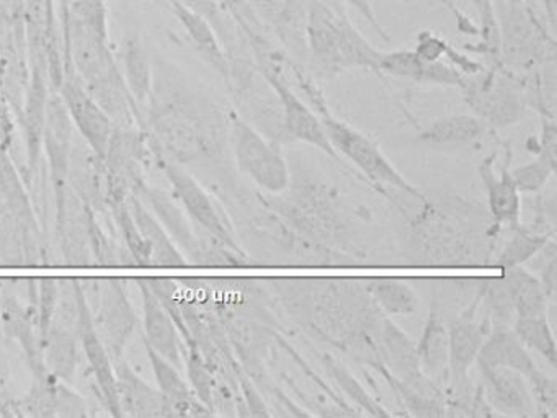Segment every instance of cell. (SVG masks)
Here are the masks:
<instances>
[{
  "label": "cell",
  "mask_w": 557,
  "mask_h": 418,
  "mask_svg": "<svg viewBox=\"0 0 557 418\" xmlns=\"http://www.w3.org/2000/svg\"><path fill=\"white\" fill-rule=\"evenodd\" d=\"M306 35L312 59L325 74L334 75L354 67L377 72L381 51L325 0H309Z\"/></svg>",
  "instance_id": "obj_1"
},
{
  "label": "cell",
  "mask_w": 557,
  "mask_h": 418,
  "mask_svg": "<svg viewBox=\"0 0 557 418\" xmlns=\"http://www.w3.org/2000/svg\"><path fill=\"white\" fill-rule=\"evenodd\" d=\"M461 90L469 107L487 126H508L527 114L524 81L505 65L468 75Z\"/></svg>",
  "instance_id": "obj_2"
},
{
  "label": "cell",
  "mask_w": 557,
  "mask_h": 418,
  "mask_svg": "<svg viewBox=\"0 0 557 418\" xmlns=\"http://www.w3.org/2000/svg\"><path fill=\"white\" fill-rule=\"evenodd\" d=\"M305 88L306 91H309V95H312V101L318 107L322 126H324L325 134H327L335 152L347 157L371 182H376L377 185L394 186V188L407 193L412 198L420 199L423 202L426 201L425 196L412 183L404 179L403 173L391 163V160L384 156L383 150L377 147L376 143H373L370 137L364 136L355 127L348 126L344 121L332 116L324 107H321L318 97L312 94L311 87Z\"/></svg>",
  "instance_id": "obj_3"
},
{
  "label": "cell",
  "mask_w": 557,
  "mask_h": 418,
  "mask_svg": "<svg viewBox=\"0 0 557 418\" xmlns=\"http://www.w3.org/2000/svg\"><path fill=\"white\" fill-rule=\"evenodd\" d=\"M478 368H510L530 382L537 417H554L557 408V382L537 368L527 346L510 325L492 327L475 359Z\"/></svg>",
  "instance_id": "obj_4"
},
{
  "label": "cell",
  "mask_w": 557,
  "mask_h": 418,
  "mask_svg": "<svg viewBox=\"0 0 557 418\" xmlns=\"http://www.w3.org/2000/svg\"><path fill=\"white\" fill-rule=\"evenodd\" d=\"M231 146L240 172L250 176L260 188L270 193L288 188L289 170L282 149L239 118L231 127Z\"/></svg>",
  "instance_id": "obj_5"
},
{
  "label": "cell",
  "mask_w": 557,
  "mask_h": 418,
  "mask_svg": "<svg viewBox=\"0 0 557 418\" xmlns=\"http://www.w3.org/2000/svg\"><path fill=\"white\" fill-rule=\"evenodd\" d=\"M77 304L74 281H61L57 309L44 333V358L48 371L61 381L73 379L79 361Z\"/></svg>",
  "instance_id": "obj_6"
},
{
  "label": "cell",
  "mask_w": 557,
  "mask_h": 418,
  "mask_svg": "<svg viewBox=\"0 0 557 418\" xmlns=\"http://www.w3.org/2000/svg\"><path fill=\"white\" fill-rule=\"evenodd\" d=\"M158 162L161 163L162 172L168 176L174 192L175 199L185 209V214L194 221L201 231L207 232L211 238L220 242L224 247L233 251H239L236 238L224 219L223 212L218 208L210 193L181 165L168 157L154 153Z\"/></svg>",
  "instance_id": "obj_7"
},
{
  "label": "cell",
  "mask_w": 557,
  "mask_h": 418,
  "mask_svg": "<svg viewBox=\"0 0 557 418\" xmlns=\"http://www.w3.org/2000/svg\"><path fill=\"white\" fill-rule=\"evenodd\" d=\"M97 287L99 307L94 314V323L110 358L115 362L123 358V353L138 325V317L122 280L109 278Z\"/></svg>",
  "instance_id": "obj_8"
},
{
  "label": "cell",
  "mask_w": 557,
  "mask_h": 418,
  "mask_svg": "<svg viewBox=\"0 0 557 418\" xmlns=\"http://www.w3.org/2000/svg\"><path fill=\"white\" fill-rule=\"evenodd\" d=\"M74 294H76L77 304V333H79L81 346L84 355L89 361L96 378L97 389H99L100 398L103 405L109 408L113 417H122L119 405V394H116V378L113 361L107 352L106 345L100 340L99 333L94 323L92 309L89 306V297L79 280H74Z\"/></svg>",
  "instance_id": "obj_9"
},
{
  "label": "cell",
  "mask_w": 557,
  "mask_h": 418,
  "mask_svg": "<svg viewBox=\"0 0 557 418\" xmlns=\"http://www.w3.org/2000/svg\"><path fill=\"white\" fill-rule=\"evenodd\" d=\"M58 95L63 100L71 123L79 131L84 143L96 150L100 157L106 156L107 146L115 126L107 111L70 72L64 74L63 82L58 87Z\"/></svg>",
  "instance_id": "obj_10"
},
{
  "label": "cell",
  "mask_w": 557,
  "mask_h": 418,
  "mask_svg": "<svg viewBox=\"0 0 557 418\" xmlns=\"http://www.w3.org/2000/svg\"><path fill=\"white\" fill-rule=\"evenodd\" d=\"M263 77L269 82L270 87L278 97L283 110V126L293 139L309 144L322 152L329 153L332 159H338V153L332 147L321 118L311 110L308 103L301 100L272 69H263Z\"/></svg>",
  "instance_id": "obj_11"
},
{
  "label": "cell",
  "mask_w": 557,
  "mask_h": 418,
  "mask_svg": "<svg viewBox=\"0 0 557 418\" xmlns=\"http://www.w3.org/2000/svg\"><path fill=\"white\" fill-rule=\"evenodd\" d=\"M479 382L495 414L510 417H533L534 398L530 382L521 372L510 368H478Z\"/></svg>",
  "instance_id": "obj_12"
},
{
  "label": "cell",
  "mask_w": 557,
  "mask_h": 418,
  "mask_svg": "<svg viewBox=\"0 0 557 418\" xmlns=\"http://www.w3.org/2000/svg\"><path fill=\"white\" fill-rule=\"evenodd\" d=\"M67 186L94 212L107 208L106 163L86 143H73L66 173Z\"/></svg>",
  "instance_id": "obj_13"
},
{
  "label": "cell",
  "mask_w": 557,
  "mask_h": 418,
  "mask_svg": "<svg viewBox=\"0 0 557 418\" xmlns=\"http://www.w3.org/2000/svg\"><path fill=\"white\" fill-rule=\"evenodd\" d=\"M377 72L391 77L404 78V81L446 85V87L461 88L466 81V75L455 65L443 61H423L413 52V49L381 52Z\"/></svg>",
  "instance_id": "obj_14"
},
{
  "label": "cell",
  "mask_w": 557,
  "mask_h": 418,
  "mask_svg": "<svg viewBox=\"0 0 557 418\" xmlns=\"http://www.w3.org/2000/svg\"><path fill=\"white\" fill-rule=\"evenodd\" d=\"M139 290L145 309V345L154 349L162 358L184 368L185 343L182 342L181 330L168 312L161 300L149 290L145 281L139 280Z\"/></svg>",
  "instance_id": "obj_15"
},
{
  "label": "cell",
  "mask_w": 557,
  "mask_h": 418,
  "mask_svg": "<svg viewBox=\"0 0 557 418\" xmlns=\"http://www.w3.org/2000/svg\"><path fill=\"white\" fill-rule=\"evenodd\" d=\"M495 159H497V153H492V156L485 157L479 165V175H481L485 193H487L488 212L497 228H502V225L517 228L520 225L521 192L511 176L510 157L498 175L494 172Z\"/></svg>",
  "instance_id": "obj_16"
},
{
  "label": "cell",
  "mask_w": 557,
  "mask_h": 418,
  "mask_svg": "<svg viewBox=\"0 0 557 418\" xmlns=\"http://www.w3.org/2000/svg\"><path fill=\"white\" fill-rule=\"evenodd\" d=\"M122 417H169V405L159 389L136 374L125 358L113 362Z\"/></svg>",
  "instance_id": "obj_17"
},
{
  "label": "cell",
  "mask_w": 557,
  "mask_h": 418,
  "mask_svg": "<svg viewBox=\"0 0 557 418\" xmlns=\"http://www.w3.org/2000/svg\"><path fill=\"white\" fill-rule=\"evenodd\" d=\"M420 369L440 388L448 385L449 381V336L448 325L443 319L442 310L432 303L429 319L423 327L422 335L416 343Z\"/></svg>",
  "instance_id": "obj_18"
},
{
  "label": "cell",
  "mask_w": 557,
  "mask_h": 418,
  "mask_svg": "<svg viewBox=\"0 0 557 418\" xmlns=\"http://www.w3.org/2000/svg\"><path fill=\"white\" fill-rule=\"evenodd\" d=\"M165 7L171 10L172 15L181 23L182 28L187 33L188 39L194 45L195 51L203 58L210 67H213L218 74L223 75L226 81H231V64L226 51L218 38L216 32L210 25L208 20L198 13L191 12L187 7L178 3L177 0H162Z\"/></svg>",
  "instance_id": "obj_19"
},
{
  "label": "cell",
  "mask_w": 557,
  "mask_h": 418,
  "mask_svg": "<svg viewBox=\"0 0 557 418\" xmlns=\"http://www.w3.org/2000/svg\"><path fill=\"white\" fill-rule=\"evenodd\" d=\"M116 61L129 95L143 116L152 87V52H149L141 33L132 32L123 38Z\"/></svg>",
  "instance_id": "obj_20"
},
{
  "label": "cell",
  "mask_w": 557,
  "mask_h": 418,
  "mask_svg": "<svg viewBox=\"0 0 557 418\" xmlns=\"http://www.w3.org/2000/svg\"><path fill=\"white\" fill-rule=\"evenodd\" d=\"M487 124L471 114H449L430 123L417 134V146L429 149L455 150L471 146L481 139Z\"/></svg>",
  "instance_id": "obj_21"
},
{
  "label": "cell",
  "mask_w": 557,
  "mask_h": 418,
  "mask_svg": "<svg viewBox=\"0 0 557 418\" xmlns=\"http://www.w3.org/2000/svg\"><path fill=\"white\" fill-rule=\"evenodd\" d=\"M128 201L139 232L148 242L149 250H151V265L185 267L187 258L178 250L177 245L174 244L164 225L156 218L154 212L149 211L148 206L139 196L132 195Z\"/></svg>",
  "instance_id": "obj_22"
},
{
  "label": "cell",
  "mask_w": 557,
  "mask_h": 418,
  "mask_svg": "<svg viewBox=\"0 0 557 418\" xmlns=\"http://www.w3.org/2000/svg\"><path fill=\"white\" fill-rule=\"evenodd\" d=\"M502 280L507 287L515 319L547 314L549 299H547L546 291H544L540 278L523 268V265L505 270Z\"/></svg>",
  "instance_id": "obj_23"
},
{
  "label": "cell",
  "mask_w": 557,
  "mask_h": 418,
  "mask_svg": "<svg viewBox=\"0 0 557 418\" xmlns=\"http://www.w3.org/2000/svg\"><path fill=\"white\" fill-rule=\"evenodd\" d=\"M367 293L371 299L391 316H410L419 306L416 291L396 278H373L367 281Z\"/></svg>",
  "instance_id": "obj_24"
},
{
  "label": "cell",
  "mask_w": 557,
  "mask_h": 418,
  "mask_svg": "<svg viewBox=\"0 0 557 418\" xmlns=\"http://www.w3.org/2000/svg\"><path fill=\"white\" fill-rule=\"evenodd\" d=\"M515 335L528 349H533L537 355L543 356L553 368L557 365L556 340L550 329L547 314L531 317H517L513 322Z\"/></svg>",
  "instance_id": "obj_25"
},
{
  "label": "cell",
  "mask_w": 557,
  "mask_h": 418,
  "mask_svg": "<svg viewBox=\"0 0 557 418\" xmlns=\"http://www.w3.org/2000/svg\"><path fill=\"white\" fill-rule=\"evenodd\" d=\"M553 235L544 234V232H531L530 229L513 228V235L510 241L502 248L500 255L495 260V267L502 270L508 268L520 267V265L528 263L533 260L534 255L546 245V242Z\"/></svg>",
  "instance_id": "obj_26"
},
{
  "label": "cell",
  "mask_w": 557,
  "mask_h": 418,
  "mask_svg": "<svg viewBox=\"0 0 557 418\" xmlns=\"http://www.w3.org/2000/svg\"><path fill=\"white\" fill-rule=\"evenodd\" d=\"M107 208L112 212L120 232H122L123 241L132 254L133 260L139 267H151V250H149L148 242L139 232L138 224L133 218L132 208H129L128 198L120 199V201L110 202Z\"/></svg>",
  "instance_id": "obj_27"
},
{
  "label": "cell",
  "mask_w": 557,
  "mask_h": 418,
  "mask_svg": "<svg viewBox=\"0 0 557 418\" xmlns=\"http://www.w3.org/2000/svg\"><path fill=\"white\" fill-rule=\"evenodd\" d=\"M67 19L83 26L94 38L110 42L109 2L107 0H70L67 15L64 16V20Z\"/></svg>",
  "instance_id": "obj_28"
},
{
  "label": "cell",
  "mask_w": 557,
  "mask_h": 418,
  "mask_svg": "<svg viewBox=\"0 0 557 418\" xmlns=\"http://www.w3.org/2000/svg\"><path fill=\"white\" fill-rule=\"evenodd\" d=\"M184 362H187L188 379L195 395L203 402L210 410L214 407V379L205 356L195 343L185 345ZM214 411V410H213Z\"/></svg>",
  "instance_id": "obj_29"
},
{
  "label": "cell",
  "mask_w": 557,
  "mask_h": 418,
  "mask_svg": "<svg viewBox=\"0 0 557 418\" xmlns=\"http://www.w3.org/2000/svg\"><path fill=\"white\" fill-rule=\"evenodd\" d=\"M182 5L187 7L191 12L198 13L205 20L210 22L223 45L224 51L231 52L236 45V36L234 29L231 28V16L227 15L226 10L221 5L220 0H177Z\"/></svg>",
  "instance_id": "obj_30"
},
{
  "label": "cell",
  "mask_w": 557,
  "mask_h": 418,
  "mask_svg": "<svg viewBox=\"0 0 557 418\" xmlns=\"http://www.w3.org/2000/svg\"><path fill=\"white\" fill-rule=\"evenodd\" d=\"M324 365L325 368L329 369V372H331L332 378L335 379V382L341 385L342 391H344L355 404L364 408L367 414L376 415V417H386V415H389L387 410H384V408L364 391L363 385L358 382V379H355V376L351 374L350 371H347L341 362L335 361L331 356H324Z\"/></svg>",
  "instance_id": "obj_31"
},
{
  "label": "cell",
  "mask_w": 557,
  "mask_h": 418,
  "mask_svg": "<svg viewBox=\"0 0 557 418\" xmlns=\"http://www.w3.org/2000/svg\"><path fill=\"white\" fill-rule=\"evenodd\" d=\"M556 170V162L544 156H537L533 162L524 163L511 170L518 189L523 193H536L546 185L549 176Z\"/></svg>",
  "instance_id": "obj_32"
},
{
  "label": "cell",
  "mask_w": 557,
  "mask_h": 418,
  "mask_svg": "<svg viewBox=\"0 0 557 418\" xmlns=\"http://www.w3.org/2000/svg\"><path fill=\"white\" fill-rule=\"evenodd\" d=\"M449 48H451V45L443 36H440L438 33L432 32V29H422L417 35L413 52L423 61L433 62L442 61V58H446V52L449 51Z\"/></svg>",
  "instance_id": "obj_33"
},
{
  "label": "cell",
  "mask_w": 557,
  "mask_h": 418,
  "mask_svg": "<svg viewBox=\"0 0 557 418\" xmlns=\"http://www.w3.org/2000/svg\"><path fill=\"white\" fill-rule=\"evenodd\" d=\"M347 5H350L355 12L360 13L363 16L364 22L377 33V35L383 38V41L389 42L391 38L387 35L386 29L381 25L380 20H377L376 10H374L373 3L371 0H344Z\"/></svg>",
  "instance_id": "obj_34"
},
{
  "label": "cell",
  "mask_w": 557,
  "mask_h": 418,
  "mask_svg": "<svg viewBox=\"0 0 557 418\" xmlns=\"http://www.w3.org/2000/svg\"><path fill=\"white\" fill-rule=\"evenodd\" d=\"M14 134V121L9 111V101L4 91L0 90V150H8Z\"/></svg>",
  "instance_id": "obj_35"
},
{
  "label": "cell",
  "mask_w": 557,
  "mask_h": 418,
  "mask_svg": "<svg viewBox=\"0 0 557 418\" xmlns=\"http://www.w3.org/2000/svg\"><path fill=\"white\" fill-rule=\"evenodd\" d=\"M243 388H244V398H246L247 407L250 408V414L252 415H270V410H267L265 402L260 398V395L257 394L253 385L250 384L249 381H244L243 379Z\"/></svg>",
  "instance_id": "obj_36"
},
{
  "label": "cell",
  "mask_w": 557,
  "mask_h": 418,
  "mask_svg": "<svg viewBox=\"0 0 557 418\" xmlns=\"http://www.w3.org/2000/svg\"><path fill=\"white\" fill-rule=\"evenodd\" d=\"M505 2L517 3V5L536 7L541 0H505Z\"/></svg>",
  "instance_id": "obj_37"
},
{
  "label": "cell",
  "mask_w": 557,
  "mask_h": 418,
  "mask_svg": "<svg viewBox=\"0 0 557 418\" xmlns=\"http://www.w3.org/2000/svg\"><path fill=\"white\" fill-rule=\"evenodd\" d=\"M145 2H152V0H145ZM161 2H162V0H161Z\"/></svg>",
  "instance_id": "obj_38"
},
{
  "label": "cell",
  "mask_w": 557,
  "mask_h": 418,
  "mask_svg": "<svg viewBox=\"0 0 557 418\" xmlns=\"http://www.w3.org/2000/svg\"><path fill=\"white\" fill-rule=\"evenodd\" d=\"M404 2H409V0H404Z\"/></svg>",
  "instance_id": "obj_39"
}]
</instances>
